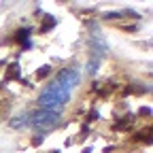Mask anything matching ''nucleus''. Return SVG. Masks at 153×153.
Masks as SVG:
<instances>
[{"label":"nucleus","mask_w":153,"mask_h":153,"mask_svg":"<svg viewBox=\"0 0 153 153\" xmlns=\"http://www.w3.org/2000/svg\"><path fill=\"white\" fill-rule=\"evenodd\" d=\"M57 115H60V113H53V111H45V108H41L38 113H34V115H32L30 123H32L34 128H38V130H47V128L55 126Z\"/></svg>","instance_id":"nucleus-2"},{"label":"nucleus","mask_w":153,"mask_h":153,"mask_svg":"<svg viewBox=\"0 0 153 153\" xmlns=\"http://www.w3.org/2000/svg\"><path fill=\"white\" fill-rule=\"evenodd\" d=\"M68 89L62 87L60 83H53L51 87H47L43 91V96L38 98V106L45 108V111H53V113H60V108L64 106V102L68 100Z\"/></svg>","instance_id":"nucleus-1"},{"label":"nucleus","mask_w":153,"mask_h":153,"mask_svg":"<svg viewBox=\"0 0 153 153\" xmlns=\"http://www.w3.org/2000/svg\"><path fill=\"white\" fill-rule=\"evenodd\" d=\"M55 83H60L62 87H66L68 91L79 83V72H76L74 68H66V70H62L60 74H57V81Z\"/></svg>","instance_id":"nucleus-3"}]
</instances>
